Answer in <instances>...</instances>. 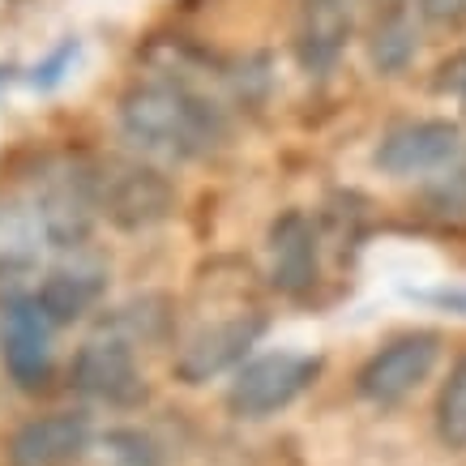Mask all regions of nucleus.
<instances>
[{
	"label": "nucleus",
	"instance_id": "3",
	"mask_svg": "<svg viewBox=\"0 0 466 466\" xmlns=\"http://www.w3.org/2000/svg\"><path fill=\"white\" fill-rule=\"evenodd\" d=\"M317 377H321V355L309 351L253 355V360H244L236 368L231 390H227V407L240 420H266L274 410L291 407Z\"/></svg>",
	"mask_w": 466,
	"mask_h": 466
},
{
	"label": "nucleus",
	"instance_id": "19",
	"mask_svg": "<svg viewBox=\"0 0 466 466\" xmlns=\"http://www.w3.org/2000/svg\"><path fill=\"white\" fill-rule=\"evenodd\" d=\"M77 56H82V43L73 39V35H69V39H60L56 47H52V52H47V56L30 69V86H35V90H56V86L73 73Z\"/></svg>",
	"mask_w": 466,
	"mask_h": 466
},
{
	"label": "nucleus",
	"instance_id": "11",
	"mask_svg": "<svg viewBox=\"0 0 466 466\" xmlns=\"http://www.w3.org/2000/svg\"><path fill=\"white\" fill-rule=\"evenodd\" d=\"M321 274V236L304 210H287L269 223V283L283 296H304Z\"/></svg>",
	"mask_w": 466,
	"mask_h": 466
},
{
	"label": "nucleus",
	"instance_id": "16",
	"mask_svg": "<svg viewBox=\"0 0 466 466\" xmlns=\"http://www.w3.org/2000/svg\"><path fill=\"white\" fill-rule=\"evenodd\" d=\"M437 437L450 450H466V355L450 368V381L437 394Z\"/></svg>",
	"mask_w": 466,
	"mask_h": 466
},
{
	"label": "nucleus",
	"instance_id": "1",
	"mask_svg": "<svg viewBox=\"0 0 466 466\" xmlns=\"http://www.w3.org/2000/svg\"><path fill=\"white\" fill-rule=\"evenodd\" d=\"M120 128L133 146L163 158H206L227 142V107L184 73H150L120 99Z\"/></svg>",
	"mask_w": 466,
	"mask_h": 466
},
{
	"label": "nucleus",
	"instance_id": "17",
	"mask_svg": "<svg viewBox=\"0 0 466 466\" xmlns=\"http://www.w3.org/2000/svg\"><path fill=\"white\" fill-rule=\"evenodd\" d=\"M428 206L441 218H466V155H458L450 167L428 188Z\"/></svg>",
	"mask_w": 466,
	"mask_h": 466
},
{
	"label": "nucleus",
	"instance_id": "5",
	"mask_svg": "<svg viewBox=\"0 0 466 466\" xmlns=\"http://www.w3.org/2000/svg\"><path fill=\"white\" fill-rule=\"evenodd\" d=\"M437 355H441L437 334H428V329L402 334V339L385 342L381 351L368 355V364L355 377V390L372 407H394V402L410 398L428 381V372L437 368Z\"/></svg>",
	"mask_w": 466,
	"mask_h": 466
},
{
	"label": "nucleus",
	"instance_id": "15",
	"mask_svg": "<svg viewBox=\"0 0 466 466\" xmlns=\"http://www.w3.org/2000/svg\"><path fill=\"white\" fill-rule=\"evenodd\" d=\"M47 231L30 198H0V279L26 274L39 261Z\"/></svg>",
	"mask_w": 466,
	"mask_h": 466
},
{
	"label": "nucleus",
	"instance_id": "21",
	"mask_svg": "<svg viewBox=\"0 0 466 466\" xmlns=\"http://www.w3.org/2000/svg\"><path fill=\"white\" fill-rule=\"evenodd\" d=\"M441 90H450L453 99L466 103V52L453 60V65H445V69H441Z\"/></svg>",
	"mask_w": 466,
	"mask_h": 466
},
{
	"label": "nucleus",
	"instance_id": "8",
	"mask_svg": "<svg viewBox=\"0 0 466 466\" xmlns=\"http://www.w3.org/2000/svg\"><path fill=\"white\" fill-rule=\"evenodd\" d=\"M462 155V128L453 120H410V125L390 128L377 146V167L385 176H428L445 171L453 158Z\"/></svg>",
	"mask_w": 466,
	"mask_h": 466
},
{
	"label": "nucleus",
	"instance_id": "22",
	"mask_svg": "<svg viewBox=\"0 0 466 466\" xmlns=\"http://www.w3.org/2000/svg\"><path fill=\"white\" fill-rule=\"evenodd\" d=\"M428 299H437V304H445L453 312H466V291H432Z\"/></svg>",
	"mask_w": 466,
	"mask_h": 466
},
{
	"label": "nucleus",
	"instance_id": "14",
	"mask_svg": "<svg viewBox=\"0 0 466 466\" xmlns=\"http://www.w3.org/2000/svg\"><path fill=\"white\" fill-rule=\"evenodd\" d=\"M420 47L415 0H377L368 26V56L381 73H402Z\"/></svg>",
	"mask_w": 466,
	"mask_h": 466
},
{
	"label": "nucleus",
	"instance_id": "9",
	"mask_svg": "<svg viewBox=\"0 0 466 466\" xmlns=\"http://www.w3.org/2000/svg\"><path fill=\"white\" fill-rule=\"evenodd\" d=\"M171 198H176L171 184L150 167H137V163H107V167H99V210L125 231H137V227L167 218Z\"/></svg>",
	"mask_w": 466,
	"mask_h": 466
},
{
	"label": "nucleus",
	"instance_id": "7",
	"mask_svg": "<svg viewBox=\"0 0 466 466\" xmlns=\"http://www.w3.org/2000/svg\"><path fill=\"white\" fill-rule=\"evenodd\" d=\"M261 329H266V317L257 309H236L210 325H198L176 355V377L188 385H201L227 368L244 364V355L253 351Z\"/></svg>",
	"mask_w": 466,
	"mask_h": 466
},
{
	"label": "nucleus",
	"instance_id": "2",
	"mask_svg": "<svg viewBox=\"0 0 466 466\" xmlns=\"http://www.w3.org/2000/svg\"><path fill=\"white\" fill-rule=\"evenodd\" d=\"M30 206L39 210L47 244L77 248L99 218V167L86 158H52L35 171Z\"/></svg>",
	"mask_w": 466,
	"mask_h": 466
},
{
	"label": "nucleus",
	"instance_id": "10",
	"mask_svg": "<svg viewBox=\"0 0 466 466\" xmlns=\"http://www.w3.org/2000/svg\"><path fill=\"white\" fill-rule=\"evenodd\" d=\"M90 415L86 410H47L35 415L22 428H14V437L5 445L9 466H69L90 450Z\"/></svg>",
	"mask_w": 466,
	"mask_h": 466
},
{
	"label": "nucleus",
	"instance_id": "4",
	"mask_svg": "<svg viewBox=\"0 0 466 466\" xmlns=\"http://www.w3.org/2000/svg\"><path fill=\"white\" fill-rule=\"evenodd\" d=\"M69 381L82 398L116 410L142 407L146 402V377L137 355H133V339H125L112 325H103L99 334H90L77 347V355L69 364Z\"/></svg>",
	"mask_w": 466,
	"mask_h": 466
},
{
	"label": "nucleus",
	"instance_id": "23",
	"mask_svg": "<svg viewBox=\"0 0 466 466\" xmlns=\"http://www.w3.org/2000/svg\"><path fill=\"white\" fill-rule=\"evenodd\" d=\"M0 82H5V73H0Z\"/></svg>",
	"mask_w": 466,
	"mask_h": 466
},
{
	"label": "nucleus",
	"instance_id": "6",
	"mask_svg": "<svg viewBox=\"0 0 466 466\" xmlns=\"http://www.w3.org/2000/svg\"><path fill=\"white\" fill-rule=\"evenodd\" d=\"M52 329L35 296H9L0 309V364L17 390H43L52 377Z\"/></svg>",
	"mask_w": 466,
	"mask_h": 466
},
{
	"label": "nucleus",
	"instance_id": "12",
	"mask_svg": "<svg viewBox=\"0 0 466 466\" xmlns=\"http://www.w3.org/2000/svg\"><path fill=\"white\" fill-rule=\"evenodd\" d=\"M355 30V0H299L296 60L309 77L334 73Z\"/></svg>",
	"mask_w": 466,
	"mask_h": 466
},
{
	"label": "nucleus",
	"instance_id": "13",
	"mask_svg": "<svg viewBox=\"0 0 466 466\" xmlns=\"http://www.w3.org/2000/svg\"><path fill=\"white\" fill-rule=\"evenodd\" d=\"M103 291H107V266L95 257H73L43 279L35 299H39V309L47 312L52 325H73L82 312L99 304Z\"/></svg>",
	"mask_w": 466,
	"mask_h": 466
},
{
	"label": "nucleus",
	"instance_id": "18",
	"mask_svg": "<svg viewBox=\"0 0 466 466\" xmlns=\"http://www.w3.org/2000/svg\"><path fill=\"white\" fill-rule=\"evenodd\" d=\"M103 450H107V462L112 466H158V450L150 445V437L133 432V428H116L103 437Z\"/></svg>",
	"mask_w": 466,
	"mask_h": 466
},
{
	"label": "nucleus",
	"instance_id": "20",
	"mask_svg": "<svg viewBox=\"0 0 466 466\" xmlns=\"http://www.w3.org/2000/svg\"><path fill=\"white\" fill-rule=\"evenodd\" d=\"M420 14L441 26H458L466 17V0H420Z\"/></svg>",
	"mask_w": 466,
	"mask_h": 466
}]
</instances>
